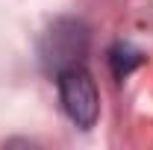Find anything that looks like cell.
<instances>
[{"label": "cell", "instance_id": "obj_1", "mask_svg": "<svg viewBox=\"0 0 153 150\" xmlns=\"http://www.w3.org/2000/svg\"><path fill=\"white\" fill-rule=\"evenodd\" d=\"M59 97L68 118L76 127H91L100 115V97H97V85L91 74L82 65H71L65 71H59Z\"/></svg>", "mask_w": 153, "mask_h": 150}, {"label": "cell", "instance_id": "obj_2", "mask_svg": "<svg viewBox=\"0 0 153 150\" xmlns=\"http://www.w3.org/2000/svg\"><path fill=\"white\" fill-rule=\"evenodd\" d=\"M50 44L44 50V59L53 65V71H65L71 65H82V53H85V33L76 24H56L50 30Z\"/></svg>", "mask_w": 153, "mask_h": 150}, {"label": "cell", "instance_id": "obj_3", "mask_svg": "<svg viewBox=\"0 0 153 150\" xmlns=\"http://www.w3.org/2000/svg\"><path fill=\"white\" fill-rule=\"evenodd\" d=\"M135 65H141V53L133 50L130 44H118V47L112 50V68H115L118 76H127Z\"/></svg>", "mask_w": 153, "mask_h": 150}]
</instances>
